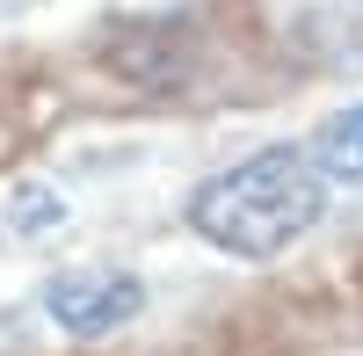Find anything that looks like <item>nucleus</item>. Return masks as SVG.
Returning a JSON list of instances; mask_svg holds the SVG:
<instances>
[{"label":"nucleus","instance_id":"nucleus-3","mask_svg":"<svg viewBox=\"0 0 363 356\" xmlns=\"http://www.w3.org/2000/svg\"><path fill=\"white\" fill-rule=\"evenodd\" d=\"M306 145H313V160H320L327 182H356V174H363V102L342 109V116H327Z\"/></svg>","mask_w":363,"mask_h":356},{"label":"nucleus","instance_id":"nucleus-1","mask_svg":"<svg viewBox=\"0 0 363 356\" xmlns=\"http://www.w3.org/2000/svg\"><path fill=\"white\" fill-rule=\"evenodd\" d=\"M327 196H335V182L320 174L313 145H262L255 160L211 174V182L189 196V226L218 255L269 262V255H284L291 240H306L320 226Z\"/></svg>","mask_w":363,"mask_h":356},{"label":"nucleus","instance_id":"nucleus-2","mask_svg":"<svg viewBox=\"0 0 363 356\" xmlns=\"http://www.w3.org/2000/svg\"><path fill=\"white\" fill-rule=\"evenodd\" d=\"M145 306L138 277H116V269H66L44 284V313L58 320L66 335H109Z\"/></svg>","mask_w":363,"mask_h":356}]
</instances>
